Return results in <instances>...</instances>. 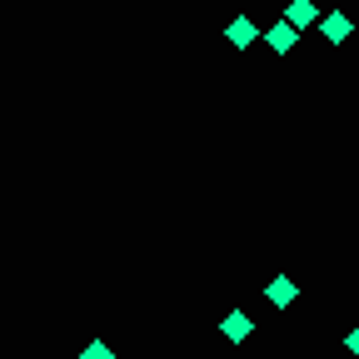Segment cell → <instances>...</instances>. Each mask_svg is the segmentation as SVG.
Listing matches in <instances>:
<instances>
[{
  "instance_id": "cell-1",
  "label": "cell",
  "mask_w": 359,
  "mask_h": 359,
  "mask_svg": "<svg viewBox=\"0 0 359 359\" xmlns=\"http://www.w3.org/2000/svg\"><path fill=\"white\" fill-rule=\"evenodd\" d=\"M219 334L230 339V344H245V339L255 334V320H250L245 309H230V314H224V320H219Z\"/></svg>"
},
{
  "instance_id": "cell-2",
  "label": "cell",
  "mask_w": 359,
  "mask_h": 359,
  "mask_svg": "<svg viewBox=\"0 0 359 359\" xmlns=\"http://www.w3.org/2000/svg\"><path fill=\"white\" fill-rule=\"evenodd\" d=\"M264 299H269V304H275V309H290V304L299 299V285H294L290 275H275V280H269V285H264Z\"/></svg>"
},
{
  "instance_id": "cell-3",
  "label": "cell",
  "mask_w": 359,
  "mask_h": 359,
  "mask_svg": "<svg viewBox=\"0 0 359 359\" xmlns=\"http://www.w3.org/2000/svg\"><path fill=\"white\" fill-rule=\"evenodd\" d=\"M285 20H290L294 30H309V25H320L325 15H320V6H314V0H290V6H285Z\"/></svg>"
},
{
  "instance_id": "cell-4",
  "label": "cell",
  "mask_w": 359,
  "mask_h": 359,
  "mask_svg": "<svg viewBox=\"0 0 359 359\" xmlns=\"http://www.w3.org/2000/svg\"><path fill=\"white\" fill-rule=\"evenodd\" d=\"M264 40H269V50H275V55H290V50H294V40H299V30H294L290 20H275V25L264 30Z\"/></svg>"
},
{
  "instance_id": "cell-5",
  "label": "cell",
  "mask_w": 359,
  "mask_h": 359,
  "mask_svg": "<svg viewBox=\"0 0 359 359\" xmlns=\"http://www.w3.org/2000/svg\"><path fill=\"white\" fill-rule=\"evenodd\" d=\"M320 30H325V40H330V45H344V40L354 35V20H349L344 11H330V15L320 20Z\"/></svg>"
},
{
  "instance_id": "cell-6",
  "label": "cell",
  "mask_w": 359,
  "mask_h": 359,
  "mask_svg": "<svg viewBox=\"0 0 359 359\" xmlns=\"http://www.w3.org/2000/svg\"><path fill=\"white\" fill-rule=\"evenodd\" d=\"M224 40H230V45H235V50H250V45L259 40V25L240 15V20H230V25H224Z\"/></svg>"
},
{
  "instance_id": "cell-7",
  "label": "cell",
  "mask_w": 359,
  "mask_h": 359,
  "mask_svg": "<svg viewBox=\"0 0 359 359\" xmlns=\"http://www.w3.org/2000/svg\"><path fill=\"white\" fill-rule=\"evenodd\" d=\"M80 359H115V349H110L105 339H90V344L80 349Z\"/></svg>"
},
{
  "instance_id": "cell-8",
  "label": "cell",
  "mask_w": 359,
  "mask_h": 359,
  "mask_svg": "<svg viewBox=\"0 0 359 359\" xmlns=\"http://www.w3.org/2000/svg\"><path fill=\"white\" fill-rule=\"evenodd\" d=\"M344 349H349V354H354V359H359V325H354V330H349V339H344Z\"/></svg>"
}]
</instances>
